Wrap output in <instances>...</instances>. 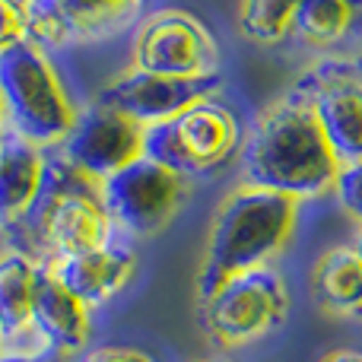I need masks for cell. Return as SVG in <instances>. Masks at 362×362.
<instances>
[{"instance_id":"obj_25","label":"cell","mask_w":362,"mask_h":362,"mask_svg":"<svg viewBox=\"0 0 362 362\" xmlns=\"http://www.w3.org/2000/svg\"><path fill=\"white\" fill-rule=\"evenodd\" d=\"M353 10H356V35H362V0H350Z\"/></svg>"},{"instance_id":"obj_2","label":"cell","mask_w":362,"mask_h":362,"mask_svg":"<svg viewBox=\"0 0 362 362\" xmlns=\"http://www.w3.org/2000/svg\"><path fill=\"white\" fill-rule=\"evenodd\" d=\"M299 226V200L255 185H238L213 213L197 267V299H210L229 276L270 267Z\"/></svg>"},{"instance_id":"obj_32","label":"cell","mask_w":362,"mask_h":362,"mask_svg":"<svg viewBox=\"0 0 362 362\" xmlns=\"http://www.w3.org/2000/svg\"><path fill=\"white\" fill-rule=\"evenodd\" d=\"M19 4H23V6H25V4H29V0H19Z\"/></svg>"},{"instance_id":"obj_11","label":"cell","mask_w":362,"mask_h":362,"mask_svg":"<svg viewBox=\"0 0 362 362\" xmlns=\"http://www.w3.org/2000/svg\"><path fill=\"white\" fill-rule=\"evenodd\" d=\"M57 153L80 165L86 175L105 181L146 156V127L95 99L93 105L76 112L74 131Z\"/></svg>"},{"instance_id":"obj_4","label":"cell","mask_w":362,"mask_h":362,"mask_svg":"<svg viewBox=\"0 0 362 362\" xmlns=\"http://www.w3.org/2000/svg\"><path fill=\"white\" fill-rule=\"evenodd\" d=\"M0 95L6 108V131L45 153L61 150L76 124L80 108L70 99L51 51L29 35L0 51Z\"/></svg>"},{"instance_id":"obj_5","label":"cell","mask_w":362,"mask_h":362,"mask_svg":"<svg viewBox=\"0 0 362 362\" xmlns=\"http://www.w3.org/2000/svg\"><path fill=\"white\" fill-rule=\"evenodd\" d=\"M242 150V121L219 95L194 102L175 118L146 127V156L178 172L200 178L223 169Z\"/></svg>"},{"instance_id":"obj_24","label":"cell","mask_w":362,"mask_h":362,"mask_svg":"<svg viewBox=\"0 0 362 362\" xmlns=\"http://www.w3.org/2000/svg\"><path fill=\"white\" fill-rule=\"evenodd\" d=\"M321 362H362V350H331Z\"/></svg>"},{"instance_id":"obj_29","label":"cell","mask_w":362,"mask_h":362,"mask_svg":"<svg viewBox=\"0 0 362 362\" xmlns=\"http://www.w3.org/2000/svg\"><path fill=\"white\" fill-rule=\"evenodd\" d=\"M0 353H4V327H0Z\"/></svg>"},{"instance_id":"obj_22","label":"cell","mask_w":362,"mask_h":362,"mask_svg":"<svg viewBox=\"0 0 362 362\" xmlns=\"http://www.w3.org/2000/svg\"><path fill=\"white\" fill-rule=\"evenodd\" d=\"M80 362H156V359L144 350H134V346H99V350L83 353Z\"/></svg>"},{"instance_id":"obj_14","label":"cell","mask_w":362,"mask_h":362,"mask_svg":"<svg viewBox=\"0 0 362 362\" xmlns=\"http://www.w3.org/2000/svg\"><path fill=\"white\" fill-rule=\"evenodd\" d=\"M32 325L38 337L64 356H83L93 340V308L74 296L48 264L38 261V280H35V305H32Z\"/></svg>"},{"instance_id":"obj_23","label":"cell","mask_w":362,"mask_h":362,"mask_svg":"<svg viewBox=\"0 0 362 362\" xmlns=\"http://www.w3.org/2000/svg\"><path fill=\"white\" fill-rule=\"evenodd\" d=\"M0 362H70V356L54 350L45 353H0Z\"/></svg>"},{"instance_id":"obj_3","label":"cell","mask_w":362,"mask_h":362,"mask_svg":"<svg viewBox=\"0 0 362 362\" xmlns=\"http://www.w3.org/2000/svg\"><path fill=\"white\" fill-rule=\"evenodd\" d=\"M13 232L23 235V251L38 255L42 264L93 251L118 235L105 210L102 181L86 175L57 150L48 153L45 185L35 206Z\"/></svg>"},{"instance_id":"obj_30","label":"cell","mask_w":362,"mask_h":362,"mask_svg":"<svg viewBox=\"0 0 362 362\" xmlns=\"http://www.w3.org/2000/svg\"><path fill=\"white\" fill-rule=\"evenodd\" d=\"M4 137H6V134H0V153H4Z\"/></svg>"},{"instance_id":"obj_31","label":"cell","mask_w":362,"mask_h":362,"mask_svg":"<svg viewBox=\"0 0 362 362\" xmlns=\"http://www.w3.org/2000/svg\"><path fill=\"white\" fill-rule=\"evenodd\" d=\"M353 61H356V67H359V70H362V57H353Z\"/></svg>"},{"instance_id":"obj_19","label":"cell","mask_w":362,"mask_h":362,"mask_svg":"<svg viewBox=\"0 0 362 362\" xmlns=\"http://www.w3.org/2000/svg\"><path fill=\"white\" fill-rule=\"evenodd\" d=\"M299 0H242L238 32L255 45H280L293 35V19Z\"/></svg>"},{"instance_id":"obj_1","label":"cell","mask_w":362,"mask_h":362,"mask_svg":"<svg viewBox=\"0 0 362 362\" xmlns=\"http://www.w3.org/2000/svg\"><path fill=\"white\" fill-rule=\"evenodd\" d=\"M242 185L267 187L293 200L334 194L340 159L334 156L312 105L296 89L267 105L242 144Z\"/></svg>"},{"instance_id":"obj_21","label":"cell","mask_w":362,"mask_h":362,"mask_svg":"<svg viewBox=\"0 0 362 362\" xmlns=\"http://www.w3.org/2000/svg\"><path fill=\"white\" fill-rule=\"evenodd\" d=\"M29 35L25 6L19 0H0V51H6L13 42Z\"/></svg>"},{"instance_id":"obj_28","label":"cell","mask_w":362,"mask_h":362,"mask_svg":"<svg viewBox=\"0 0 362 362\" xmlns=\"http://www.w3.org/2000/svg\"><path fill=\"white\" fill-rule=\"evenodd\" d=\"M197 362H232V359H226V356H206V359H197Z\"/></svg>"},{"instance_id":"obj_15","label":"cell","mask_w":362,"mask_h":362,"mask_svg":"<svg viewBox=\"0 0 362 362\" xmlns=\"http://www.w3.org/2000/svg\"><path fill=\"white\" fill-rule=\"evenodd\" d=\"M38 257L23 248H6L0 255V327L4 353H45L51 350L32 325L35 305Z\"/></svg>"},{"instance_id":"obj_7","label":"cell","mask_w":362,"mask_h":362,"mask_svg":"<svg viewBox=\"0 0 362 362\" xmlns=\"http://www.w3.org/2000/svg\"><path fill=\"white\" fill-rule=\"evenodd\" d=\"M219 45L187 10H156L137 25L131 67L163 76H219Z\"/></svg>"},{"instance_id":"obj_26","label":"cell","mask_w":362,"mask_h":362,"mask_svg":"<svg viewBox=\"0 0 362 362\" xmlns=\"http://www.w3.org/2000/svg\"><path fill=\"white\" fill-rule=\"evenodd\" d=\"M0 134H6V108H4V95H0Z\"/></svg>"},{"instance_id":"obj_17","label":"cell","mask_w":362,"mask_h":362,"mask_svg":"<svg viewBox=\"0 0 362 362\" xmlns=\"http://www.w3.org/2000/svg\"><path fill=\"white\" fill-rule=\"evenodd\" d=\"M312 296L321 312L344 321H362V257L353 245H337L315 261Z\"/></svg>"},{"instance_id":"obj_27","label":"cell","mask_w":362,"mask_h":362,"mask_svg":"<svg viewBox=\"0 0 362 362\" xmlns=\"http://www.w3.org/2000/svg\"><path fill=\"white\" fill-rule=\"evenodd\" d=\"M353 248H356V255L362 257V226H359V232H356V242H353Z\"/></svg>"},{"instance_id":"obj_18","label":"cell","mask_w":362,"mask_h":362,"mask_svg":"<svg viewBox=\"0 0 362 362\" xmlns=\"http://www.w3.org/2000/svg\"><path fill=\"white\" fill-rule=\"evenodd\" d=\"M356 35V10L350 0H299L293 19V38L305 48L325 51Z\"/></svg>"},{"instance_id":"obj_13","label":"cell","mask_w":362,"mask_h":362,"mask_svg":"<svg viewBox=\"0 0 362 362\" xmlns=\"http://www.w3.org/2000/svg\"><path fill=\"white\" fill-rule=\"evenodd\" d=\"M48 267L89 308H102L131 283L134 270H137V251L127 245L124 235H115L112 242L93 251L48 261Z\"/></svg>"},{"instance_id":"obj_20","label":"cell","mask_w":362,"mask_h":362,"mask_svg":"<svg viewBox=\"0 0 362 362\" xmlns=\"http://www.w3.org/2000/svg\"><path fill=\"white\" fill-rule=\"evenodd\" d=\"M334 197H337L340 210L362 226V163L340 169L337 185H334Z\"/></svg>"},{"instance_id":"obj_16","label":"cell","mask_w":362,"mask_h":362,"mask_svg":"<svg viewBox=\"0 0 362 362\" xmlns=\"http://www.w3.org/2000/svg\"><path fill=\"white\" fill-rule=\"evenodd\" d=\"M48 153L6 131L0 153V226L16 229L35 206L45 185Z\"/></svg>"},{"instance_id":"obj_8","label":"cell","mask_w":362,"mask_h":362,"mask_svg":"<svg viewBox=\"0 0 362 362\" xmlns=\"http://www.w3.org/2000/svg\"><path fill=\"white\" fill-rule=\"evenodd\" d=\"M102 197L118 235L146 238L169 226L178 213L185 200V178L156 159L144 156L102 181Z\"/></svg>"},{"instance_id":"obj_12","label":"cell","mask_w":362,"mask_h":362,"mask_svg":"<svg viewBox=\"0 0 362 362\" xmlns=\"http://www.w3.org/2000/svg\"><path fill=\"white\" fill-rule=\"evenodd\" d=\"M223 89V76H163V74H146V70H127L118 80H112L102 89L99 102L118 108V112L131 115L144 127L159 124V121L175 118L178 112L191 108L194 102L219 95Z\"/></svg>"},{"instance_id":"obj_10","label":"cell","mask_w":362,"mask_h":362,"mask_svg":"<svg viewBox=\"0 0 362 362\" xmlns=\"http://www.w3.org/2000/svg\"><path fill=\"white\" fill-rule=\"evenodd\" d=\"M293 89L312 105L340 165L362 163V70L356 61H318Z\"/></svg>"},{"instance_id":"obj_9","label":"cell","mask_w":362,"mask_h":362,"mask_svg":"<svg viewBox=\"0 0 362 362\" xmlns=\"http://www.w3.org/2000/svg\"><path fill=\"white\" fill-rule=\"evenodd\" d=\"M144 0H29V38L45 51L102 45L140 19Z\"/></svg>"},{"instance_id":"obj_6","label":"cell","mask_w":362,"mask_h":362,"mask_svg":"<svg viewBox=\"0 0 362 362\" xmlns=\"http://www.w3.org/2000/svg\"><path fill=\"white\" fill-rule=\"evenodd\" d=\"M289 315V289L283 274L270 267L235 274L200 302V321L213 344L219 346H251L280 331Z\"/></svg>"}]
</instances>
